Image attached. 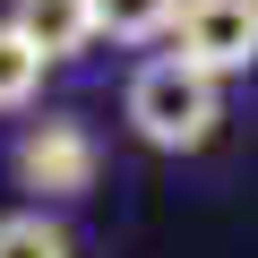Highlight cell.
<instances>
[{"mask_svg":"<svg viewBox=\"0 0 258 258\" xmlns=\"http://www.w3.org/2000/svg\"><path fill=\"white\" fill-rule=\"evenodd\" d=\"M120 120H129V138L155 147V155H198V147H215V129H224V86L198 78L189 60L155 52V60L129 69V86H120Z\"/></svg>","mask_w":258,"mask_h":258,"instance_id":"obj_1","label":"cell"},{"mask_svg":"<svg viewBox=\"0 0 258 258\" xmlns=\"http://www.w3.org/2000/svg\"><path fill=\"white\" fill-rule=\"evenodd\" d=\"M103 172V138L86 112H26V129L9 138V181L35 207H78Z\"/></svg>","mask_w":258,"mask_h":258,"instance_id":"obj_2","label":"cell"},{"mask_svg":"<svg viewBox=\"0 0 258 258\" xmlns=\"http://www.w3.org/2000/svg\"><path fill=\"white\" fill-rule=\"evenodd\" d=\"M172 60H189L198 78H241L258 69V0H181L172 18Z\"/></svg>","mask_w":258,"mask_h":258,"instance_id":"obj_3","label":"cell"},{"mask_svg":"<svg viewBox=\"0 0 258 258\" xmlns=\"http://www.w3.org/2000/svg\"><path fill=\"white\" fill-rule=\"evenodd\" d=\"M0 18H9L52 69L60 60H86L95 43H103V26H95V0H9V9H0Z\"/></svg>","mask_w":258,"mask_h":258,"instance_id":"obj_4","label":"cell"},{"mask_svg":"<svg viewBox=\"0 0 258 258\" xmlns=\"http://www.w3.org/2000/svg\"><path fill=\"white\" fill-rule=\"evenodd\" d=\"M43 69H52V60L0 18V120H26V112L43 103Z\"/></svg>","mask_w":258,"mask_h":258,"instance_id":"obj_5","label":"cell"},{"mask_svg":"<svg viewBox=\"0 0 258 258\" xmlns=\"http://www.w3.org/2000/svg\"><path fill=\"white\" fill-rule=\"evenodd\" d=\"M0 258H78V241L52 207H9L0 215Z\"/></svg>","mask_w":258,"mask_h":258,"instance_id":"obj_6","label":"cell"},{"mask_svg":"<svg viewBox=\"0 0 258 258\" xmlns=\"http://www.w3.org/2000/svg\"><path fill=\"white\" fill-rule=\"evenodd\" d=\"M181 0H95V26L103 43H172Z\"/></svg>","mask_w":258,"mask_h":258,"instance_id":"obj_7","label":"cell"}]
</instances>
